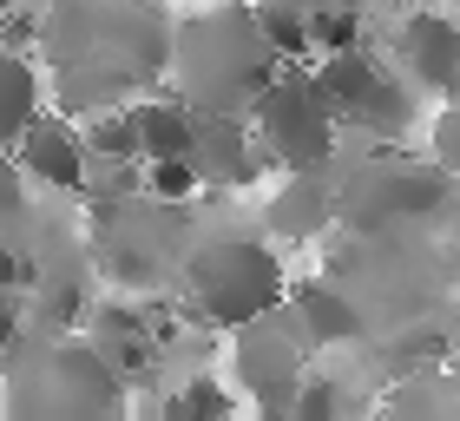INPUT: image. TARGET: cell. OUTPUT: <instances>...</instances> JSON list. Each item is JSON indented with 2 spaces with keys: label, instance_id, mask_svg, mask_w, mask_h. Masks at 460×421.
<instances>
[{
  "label": "cell",
  "instance_id": "6da1fadb",
  "mask_svg": "<svg viewBox=\"0 0 460 421\" xmlns=\"http://www.w3.org/2000/svg\"><path fill=\"white\" fill-rule=\"evenodd\" d=\"M164 47H172L164 67L178 79V99L191 112H224V119H243V105L257 99V86L283 67V53L257 27L250 0H217V7L178 20V33Z\"/></svg>",
  "mask_w": 460,
  "mask_h": 421
},
{
  "label": "cell",
  "instance_id": "7a4b0ae2",
  "mask_svg": "<svg viewBox=\"0 0 460 421\" xmlns=\"http://www.w3.org/2000/svg\"><path fill=\"white\" fill-rule=\"evenodd\" d=\"M283 264L263 237H243V230H217V237H198L184 250V297L191 316L211 329H237L250 316L283 303Z\"/></svg>",
  "mask_w": 460,
  "mask_h": 421
},
{
  "label": "cell",
  "instance_id": "3957f363",
  "mask_svg": "<svg viewBox=\"0 0 460 421\" xmlns=\"http://www.w3.org/2000/svg\"><path fill=\"white\" fill-rule=\"evenodd\" d=\"M257 125V152L277 172H323L336 158V105L323 99V86L309 79V67H283L257 86V99L243 105Z\"/></svg>",
  "mask_w": 460,
  "mask_h": 421
},
{
  "label": "cell",
  "instance_id": "277c9868",
  "mask_svg": "<svg viewBox=\"0 0 460 421\" xmlns=\"http://www.w3.org/2000/svg\"><path fill=\"white\" fill-rule=\"evenodd\" d=\"M13 408H27V415H119L125 375L112 363V349H99V343H53L40 355L33 382L13 395Z\"/></svg>",
  "mask_w": 460,
  "mask_h": 421
},
{
  "label": "cell",
  "instance_id": "5b68a950",
  "mask_svg": "<svg viewBox=\"0 0 460 421\" xmlns=\"http://www.w3.org/2000/svg\"><path fill=\"white\" fill-rule=\"evenodd\" d=\"M303 336L289 329L283 303L250 316V323H237V382L250 389V402L257 408H289V389L303 382Z\"/></svg>",
  "mask_w": 460,
  "mask_h": 421
},
{
  "label": "cell",
  "instance_id": "8992f818",
  "mask_svg": "<svg viewBox=\"0 0 460 421\" xmlns=\"http://www.w3.org/2000/svg\"><path fill=\"white\" fill-rule=\"evenodd\" d=\"M13 165L27 178H40V184H53V192H79L86 184V172H93V152H86V139H79V125H66V119H47V112H33L27 125H20V139H13Z\"/></svg>",
  "mask_w": 460,
  "mask_h": 421
},
{
  "label": "cell",
  "instance_id": "52a82bcc",
  "mask_svg": "<svg viewBox=\"0 0 460 421\" xmlns=\"http://www.w3.org/2000/svg\"><path fill=\"white\" fill-rule=\"evenodd\" d=\"M394 53H402V73L414 79L421 93L434 99H454V67H460V33H454V13H408L394 27Z\"/></svg>",
  "mask_w": 460,
  "mask_h": 421
},
{
  "label": "cell",
  "instance_id": "ba28073f",
  "mask_svg": "<svg viewBox=\"0 0 460 421\" xmlns=\"http://www.w3.org/2000/svg\"><path fill=\"white\" fill-rule=\"evenodd\" d=\"M336 224V184H323V172H283V192L270 198L263 230L277 244H309Z\"/></svg>",
  "mask_w": 460,
  "mask_h": 421
},
{
  "label": "cell",
  "instance_id": "9c48e42d",
  "mask_svg": "<svg viewBox=\"0 0 460 421\" xmlns=\"http://www.w3.org/2000/svg\"><path fill=\"white\" fill-rule=\"evenodd\" d=\"M283 316H289V329L303 336V349H336V343H355V336H362V309L323 277L283 290Z\"/></svg>",
  "mask_w": 460,
  "mask_h": 421
},
{
  "label": "cell",
  "instance_id": "30bf717a",
  "mask_svg": "<svg viewBox=\"0 0 460 421\" xmlns=\"http://www.w3.org/2000/svg\"><path fill=\"white\" fill-rule=\"evenodd\" d=\"M125 112H132V132H138V158H164V152H184V145H191L198 112H191V105H184L178 93H172V99L125 105Z\"/></svg>",
  "mask_w": 460,
  "mask_h": 421
},
{
  "label": "cell",
  "instance_id": "8fae6325",
  "mask_svg": "<svg viewBox=\"0 0 460 421\" xmlns=\"http://www.w3.org/2000/svg\"><path fill=\"white\" fill-rule=\"evenodd\" d=\"M33 112H40V79L27 67V53L0 40V152L20 139V125H27Z\"/></svg>",
  "mask_w": 460,
  "mask_h": 421
},
{
  "label": "cell",
  "instance_id": "7c38bea8",
  "mask_svg": "<svg viewBox=\"0 0 460 421\" xmlns=\"http://www.w3.org/2000/svg\"><path fill=\"white\" fill-rule=\"evenodd\" d=\"M408 382L382 402V415H434V421H454V375L447 369H402Z\"/></svg>",
  "mask_w": 460,
  "mask_h": 421
},
{
  "label": "cell",
  "instance_id": "4fadbf2b",
  "mask_svg": "<svg viewBox=\"0 0 460 421\" xmlns=\"http://www.w3.org/2000/svg\"><path fill=\"white\" fill-rule=\"evenodd\" d=\"M79 139H86V152L112 158V165H138V132H132V112H119V105H99L93 125H86Z\"/></svg>",
  "mask_w": 460,
  "mask_h": 421
},
{
  "label": "cell",
  "instance_id": "5bb4252c",
  "mask_svg": "<svg viewBox=\"0 0 460 421\" xmlns=\"http://www.w3.org/2000/svg\"><path fill=\"white\" fill-rule=\"evenodd\" d=\"M138 172H145V192H152V198H164V204H184V198H191L198 192V165L191 158H184V152H164V158H138Z\"/></svg>",
  "mask_w": 460,
  "mask_h": 421
},
{
  "label": "cell",
  "instance_id": "9a60e30c",
  "mask_svg": "<svg viewBox=\"0 0 460 421\" xmlns=\"http://www.w3.org/2000/svg\"><path fill=\"white\" fill-rule=\"evenodd\" d=\"M342 408V389L329 382V375H303L296 389H289V408L283 415H296V421H329Z\"/></svg>",
  "mask_w": 460,
  "mask_h": 421
},
{
  "label": "cell",
  "instance_id": "2e32d148",
  "mask_svg": "<svg viewBox=\"0 0 460 421\" xmlns=\"http://www.w3.org/2000/svg\"><path fill=\"white\" fill-rule=\"evenodd\" d=\"M164 415H230V395L211 382V375H191L178 395H164Z\"/></svg>",
  "mask_w": 460,
  "mask_h": 421
},
{
  "label": "cell",
  "instance_id": "e0dca14e",
  "mask_svg": "<svg viewBox=\"0 0 460 421\" xmlns=\"http://www.w3.org/2000/svg\"><path fill=\"white\" fill-rule=\"evenodd\" d=\"M454 158H460V119H454V105H441L434 112V172L454 178Z\"/></svg>",
  "mask_w": 460,
  "mask_h": 421
},
{
  "label": "cell",
  "instance_id": "ac0fdd59",
  "mask_svg": "<svg viewBox=\"0 0 460 421\" xmlns=\"http://www.w3.org/2000/svg\"><path fill=\"white\" fill-rule=\"evenodd\" d=\"M20 210H27V198H20V165L13 158H0V218H20Z\"/></svg>",
  "mask_w": 460,
  "mask_h": 421
},
{
  "label": "cell",
  "instance_id": "d6986e66",
  "mask_svg": "<svg viewBox=\"0 0 460 421\" xmlns=\"http://www.w3.org/2000/svg\"><path fill=\"white\" fill-rule=\"evenodd\" d=\"M13 336H20V316H13L7 297H0V349H13Z\"/></svg>",
  "mask_w": 460,
  "mask_h": 421
},
{
  "label": "cell",
  "instance_id": "ffe728a7",
  "mask_svg": "<svg viewBox=\"0 0 460 421\" xmlns=\"http://www.w3.org/2000/svg\"><path fill=\"white\" fill-rule=\"evenodd\" d=\"M7 7H13V0H0V13H7Z\"/></svg>",
  "mask_w": 460,
  "mask_h": 421
}]
</instances>
